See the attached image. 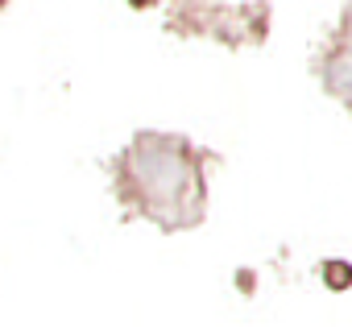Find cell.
<instances>
[{
	"instance_id": "cell-1",
	"label": "cell",
	"mask_w": 352,
	"mask_h": 327,
	"mask_svg": "<svg viewBox=\"0 0 352 327\" xmlns=\"http://www.w3.org/2000/svg\"><path fill=\"white\" fill-rule=\"evenodd\" d=\"M220 153L195 145L187 133L137 128L129 145L108 157L112 199L120 203V220H145L157 232H195L208 220V174L220 166Z\"/></svg>"
},
{
	"instance_id": "cell-2",
	"label": "cell",
	"mask_w": 352,
	"mask_h": 327,
	"mask_svg": "<svg viewBox=\"0 0 352 327\" xmlns=\"http://www.w3.org/2000/svg\"><path fill=\"white\" fill-rule=\"evenodd\" d=\"M133 9H157L162 13V30L174 38H212L228 50H249V46H265L270 25H274V9L270 0H129Z\"/></svg>"
},
{
	"instance_id": "cell-3",
	"label": "cell",
	"mask_w": 352,
	"mask_h": 327,
	"mask_svg": "<svg viewBox=\"0 0 352 327\" xmlns=\"http://www.w3.org/2000/svg\"><path fill=\"white\" fill-rule=\"evenodd\" d=\"M311 75L319 79L327 100H336L352 112V0H344L336 25L323 34L319 50L311 58Z\"/></svg>"
},
{
	"instance_id": "cell-4",
	"label": "cell",
	"mask_w": 352,
	"mask_h": 327,
	"mask_svg": "<svg viewBox=\"0 0 352 327\" xmlns=\"http://www.w3.org/2000/svg\"><path fill=\"white\" fill-rule=\"evenodd\" d=\"M5 9H9V0H0V13H5Z\"/></svg>"
}]
</instances>
